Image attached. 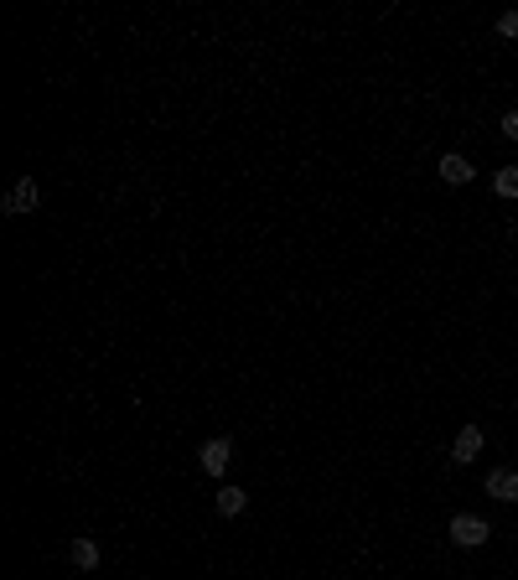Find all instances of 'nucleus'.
Masks as SVG:
<instances>
[{
	"instance_id": "nucleus-4",
	"label": "nucleus",
	"mask_w": 518,
	"mask_h": 580,
	"mask_svg": "<svg viewBox=\"0 0 518 580\" xmlns=\"http://www.w3.org/2000/svg\"><path fill=\"white\" fill-rule=\"evenodd\" d=\"M197 461H203V472L223 476V472H228V461H233V440H228V435H213L203 451H197Z\"/></svg>"
},
{
	"instance_id": "nucleus-11",
	"label": "nucleus",
	"mask_w": 518,
	"mask_h": 580,
	"mask_svg": "<svg viewBox=\"0 0 518 580\" xmlns=\"http://www.w3.org/2000/svg\"><path fill=\"white\" fill-rule=\"evenodd\" d=\"M503 135H508V140H518V109H508V114H503Z\"/></svg>"
},
{
	"instance_id": "nucleus-3",
	"label": "nucleus",
	"mask_w": 518,
	"mask_h": 580,
	"mask_svg": "<svg viewBox=\"0 0 518 580\" xmlns=\"http://www.w3.org/2000/svg\"><path fill=\"white\" fill-rule=\"evenodd\" d=\"M37 203H41V192H37V182H32V177H21V182L5 192V213H11V218H26V213H37Z\"/></svg>"
},
{
	"instance_id": "nucleus-9",
	"label": "nucleus",
	"mask_w": 518,
	"mask_h": 580,
	"mask_svg": "<svg viewBox=\"0 0 518 580\" xmlns=\"http://www.w3.org/2000/svg\"><path fill=\"white\" fill-rule=\"evenodd\" d=\"M493 186H497V197H518V166H503L493 177Z\"/></svg>"
},
{
	"instance_id": "nucleus-5",
	"label": "nucleus",
	"mask_w": 518,
	"mask_h": 580,
	"mask_svg": "<svg viewBox=\"0 0 518 580\" xmlns=\"http://www.w3.org/2000/svg\"><path fill=\"white\" fill-rule=\"evenodd\" d=\"M435 171H441V182H451V186H467V182H472V177H477V166L467 161V156H456V150H446Z\"/></svg>"
},
{
	"instance_id": "nucleus-10",
	"label": "nucleus",
	"mask_w": 518,
	"mask_h": 580,
	"mask_svg": "<svg viewBox=\"0 0 518 580\" xmlns=\"http://www.w3.org/2000/svg\"><path fill=\"white\" fill-rule=\"evenodd\" d=\"M497 37H518V11H503L497 16Z\"/></svg>"
},
{
	"instance_id": "nucleus-8",
	"label": "nucleus",
	"mask_w": 518,
	"mask_h": 580,
	"mask_svg": "<svg viewBox=\"0 0 518 580\" xmlns=\"http://www.w3.org/2000/svg\"><path fill=\"white\" fill-rule=\"evenodd\" d=\"M68 559H73L78 570H99V544H94V539H73Z\"/></svg>"
},
{
	"instance_id": "nucleus-7",
	"label": "nucleus",
	"mask_w": 518,
	"mask_h": 580,
	"mask_svg": "<svg viewBox=\"0 0 518 580\" xmlns=\"http://www.w3.org/2000/svg\"><path fill=\"white\" fill-rule=\"evenodd\" d=\"M213 508H218L223 518H239V513L249 508V493H244V487H218V497H213Z\"/></svg>"
},
{
	"instance_id": "nucleus-1",
	"label": "nucleus",
	"mask_w": 518,
	"mask_h": 580,
	"mask_svg": "<svg viewBox=\"0 0 518 580\" xmlns=\"http://www.w3.org/2000/svg\"><path fill=\"white\" fill-rule=\"evenodd\" d=\"M446 534H451L456 549H482V544L493 539V529H487V518H477V513H456Z\"/></svg>"
},
{
	"instance_id": "nucleus-2",
	"label": "nucleus",
	"mask_w": 518,
	"mask_h": 580,
	"mask_svg": "<svg viewBox=\"0 0 518 580\" xmlns=\"http://www.w3.org/2000/svg\"><path fill=\"white\" fill-rule=\"evenodd\" d=\"M482 440H487V435H482V425H461V430H456V440H451V461H456V467H472L477 456H482Z\"/></svg>"
},
{
	"instance_id": "nucleus-6",
	"label": "nucleus",
	"mask_w": 518,
	"mask_h": 580,
	"mask_svg": "<svg viewBox=\"0 0 518 580\" xmlns=\"http://www.w3.org/2000/svg\"><path fill=\"white\" fill-rule=\"evenodd\" d=\"M487 497H497V503H518V472H508V467L487 472Z\"/></svg>"
}]
</instances>
